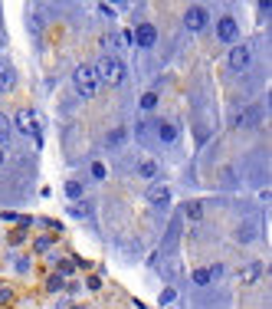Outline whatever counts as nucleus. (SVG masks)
Returning <instances> with one entry per match:
<instances>
[{"label": "nucleus", "mask_w": 272, "mask_h": 309, "mask_svg": "<svg viewBox=\"0 0 272 309\" xmlns=\"http://www.w3.org/2000/svg\"><path fill=\"white\" fill-rule=\"evenodd\" d=\"M49 244H53L49 237H39V240H36V250H49Z\"/></svg>", "instance_id": "obj_22"}, {"label": "nucleus", "mask_w": 272, "mask_h": 309, "mask_svg": "<svg viewBox=\"0 0 272 309\" xmlns=\"http://www.w3.org/2000/svg\"><path fill=\"white\" fill-rule=\"evenodd\" d=\"M246 66H249V49H246V46L240 43V46H233V49H230V69L243 72Z\"/></svg>", "instance_id": "obj_6"}, {"label": "nucleus", "mask_w": 272, "mask_h": 309, "mask_svg": "<svg viewBox=\"0 0 272 309\" xmlns=\"http://www.w3.org/2000/svg\"><path fill=\"white\" fill-rule=\"evenodd\" d=\"M92 69H95V79L105 82V86H118V82L125 79V66H122V59H118V56H112V53H105L99 63L92 66Z\"/></svg>", "instance_id": "obj_1"}, {"label": "nucleus", "mask_w": 272, "mask_h": 309, "mask_svg": "<svg viewBox=\"0 0 272 309\" xmlns=\"http://www.w3.org/2000/svg\"><path fill=\"white\" fill-rule=\"evenodd\" d=\"M99 10H102V13H105V16H109V20H112V16H115V7H109V3H102Z\"/></svg>", "instance_id": "obj_23"}, {"label": "nucleus", "mask_w": 272, "mask_h": 309, "mask_svg": "<svg viewBox=\"0 0 272 309\" xmlns=\"http://www.w3.org/2000/svg\"><path fill=\"white\" fill-rule=\"evenodd\" d=\"M23 237H26V230H13V234H10V244H20Z\"/></svg>", "instance_id": "obj_21"}, {"label": "nucleus", "mask_w": 272, "mask_h": 309, "mask_svg": "<svg viewBox=\"0 0 272 309\" xmlns=\"http://www.w3.org/2000/svg\"><path fill=\"white\" fill-rule=\"evenodd\" d=\"M210 23V16H207V10L203 7H187V13H184V26L187 30H203V26Z\"/></svg>", "instance_id": "obj_4"}, {"label": "nucleus", "mask_w": 272, "mask_h": 309, "mask_svg": "<svg viewBox=\"0 0 272 309\" xmlns=\"http://www.w3.org/2000/svg\"><path fill=\"white\" fill-rule=\"evenodd\" d=\"M0 165H3V145H0Z\"/></svg>", "instance_id": "obj_25"}, {"label": "nucleus", "mask_w": 272, "mask_h": 309, "mask_svg": "<svg viewBox=\"0 0 272 309\" xmlns=\"http://www.w3.org/2000/svg\"><path fill=\"white\" fill-rule=\"evenodd\" d=\"M217 36H220V43H236L240 40V23H236V16H220L217 20Z\"/></svg>", "instance_id": "obj_3"}, {"label": "nucleus", "mask_w": 272, "mask_h": 309, "mask_svg": "<svg viewBox=\"0 0 272 309\" xmlns=\"http://www.w3.org/2000/svg\"><path fill=\"white\" fill-rule=\"evenodd\" d=\"M174 300H177V293H174V290H164V293H161V303H174Z\"/></svg>", "instance_id": "obj_20"}, {"label": "nucleus", "mask_w": 272, "mask_h": 309, "mask_svg": "<svg viewBox=\"0 0 272 309\" xmlns=\"http://www.w3.org/2000/svg\"><path fill=\"white\" fill-rule=\"evenodd\" d=\"M16 128H20L23 135H36V115H33L30 109L16 112Z\"/></svg>", "instance_id": "obj_7"}, {"label": "nucleus", "mask_w": 272, "mask_h": 309, "mask_svg": "<svg viewBox=\"0 0 272 309\" xmlns=\"http://www.w3.org/2000/svg\"><path fill=\"white\" fill-rule=\"evenodd\" d=\"M13 303V290L10 286H0V306H10Z\"/></svg>", "instance_id": "obj_14"}, {"label": "nucleus", "mask_w": 272, "mask_h": 309, "mask_svg": "<svg viewBox=\"0 0 272 309\" xmlns=\"http://www.w3.org/2000/svg\"><path fill=\"white\" fill-rule=\"evenodd\" d=\"M72 82H76V89H79L82 99H92V95L99 92V79H95L92 66H79V69L72 72Z\"/></svg>", "instance_id": "obj_2"}, {"label": "nucleus", "mask_w": 272, "mask_h": 309, "mask_svg": "<svg viewBox=\"0 0 272 309\" xmlns=\"http://www.w3.org/2000/svg\"><path fill=\"white\" fill-rule=\"evenodd\" d=\"M49 290H53V293H56V290H62V286H66V283H62V273H56V277H49Z\"/></svg>", "instance_id": "obj_17"}, {"label": "nucleus", "mask_w": 272, "mask_h": 309, "mask_svg": "<svg viewBox=\"0 0 272 309\" xmlns=\"http://www.w3.org/2000/svg\"><path fill=\"white\" fill-rule=\"evenodd\" d=\"M138 171H141V178H148V181H151V178H157V165H154V161H141Z\"/></svg>", "instance_id": "obj_11"}, {"label": "nucleus", "mask_w": 272, "mask_h": 309, "mask_svg": "<svg viewBox=\"0 0 272 309\" xmlns=\"http://www.w3.org/2000/svg\"><path fill=\"white\" fill-rule=\"evenodd\" d=\"M180 135V128L174 125V122H157V138H164V142H174Z\"/></svg>", "instance_id": "obj_9"}, {"label": "nucleus", "mask_w": 272, "mask_h": 309, "mask_svg": "<svg viewBox=\"0 0 272 309\" xmlns=\"http://www.w3.org/2000/svg\"><path fill=\"white\" fill-rule=\"evenodd\" d=\"M132 40L138 43V46H144V49H148V46H154V43H157V30H154L151 23H141L138 30L132 33Z\"/></svg>", "instance_id": "obj_5"}, {"label": "nucleus", "mask_w": 272, "mask_h": 309, "mask_svg": "<svg viewBox=\"0 0 272 309\" xmlns=\"http://www.w3.org/2000/svg\"><path fill=\"white\" fill-rule=\"evenodd\" d=\"M200 214H203L200 201H190V204H187V217H194V221H197V217H200Z\"/></svg>", "instance_id": "obj_15"}, {"label": "nucleus", "mask_w": 272, "mask_h": 309, "mask_svg": "<svg viewBox=\"0 0 272 309\" xmlns=\"http://www.w3.org/2000/svg\"><path fill=\"white\" fill-rule=\"evenodd\" d=\"M148 201H151L154 207H164L167 201H171V191H167V188H151V191H148Z\"/></svg>", "instance_id": "obj_10"}, {"label": "nucleus", "mask_w": 272, "mask_h": 309, "mask_svg": "<svg viewBox=\"0 0 272 309\" xmlns=\"http://www.w3.org/2000/svg\"><path fill=\"white\" fill-rule=\"evenodd\" d=\"M7 138H10V119L0 112V145H7Z\"/></svg>", "instance_id": "obj_12"}, {"label": "nucleus", "mask_w": 272, "mask_h": 309, "mask_svg": "<svg viewBox=\"0 0 272 309\" xmlns=\"http://www.w3.org/2000/svg\"><path fill=\"white\" fill-rule=\"evenodd\" d=\"M210 277H213L210 270H197V273H194V283H197V286H207V283H210Z\"/></svg>", "instance_id": "obj_13"}, {"label": "nucleus", "mask_w": 272, "mask_h": 309, "mask_svg": "<svg viewBox=\"0 0 272 309\" xmlns=\"http://www.w3.org/2000/svg\"><path fill=\"white\" fill-rule=\"evenodd\" d=\"M154 105H157V95L154 92H148L144 99H141V109H154Z\"/></svg>", "instance_id": "obj_18"}, {"label": "nucleus", "mask_w": 272, "mask_h": 309, "mask_svg": "<svg viewBox=\"0 0 272 309\" xmlns=\"http://www.w3.org/2000/svg\"><path fill=\"white\" fill-rule=\"evenodd\" d=\"M122 138H125V132H122V128H118V132H112V138H109V142H112V145H118V142H122Z\"/></svg>", "instance_id": "obj_24"}, {"label": "nucleus", "mask_w": 272, "mask_h": 309, "mask_svg": "<svg viewBox=\"0 0 272 309\" xmlns=\"http://www.w3.org/2000/svg\"><path fill=\"white\" fill-rule=\"evenodd\" d=\"M0 46H3V40H0Z\"/></svg>", "instance_id": "obj_27"}, {"label": "nucleus", "mask_w": 272, "mask_h": 309, "mask_svg": "<svg viewBox=\"0 0 272 309\" xmlns=\"http://www.w3.org/2000/svg\"><path fill=\"white\" fill-rule=\"evenodd\" d=\"M92 175L99 178V181H105V178H109V175H105V165H102V161H95V165H92Z\"/></svg>", "instance_id": "obj_19"}, {"label": "nucleus", "mask_w": 272, "mask_h": 309, "mask_svg": "<svg viewBox=\"0 0 272 309\" xmlns=\"http://www.w3.org/2000/svg\"><path fill=\"white\" fill-rule=\"evenodd\" d=\"M76 309H86V306H76Z\"/></svg>", "instance_id": "obj_26"}, {"label": "nucleus", "mask_w": 272, "mask_h": 309, "mask_svg": "<svg viewBox=\"0 0 272 309\" xmlns=\"http://www.w3.org/2000/svg\"><path fill=\"white\" fill-rule=\"evenodd\" d=\"M66 194H69V198L76 201L79 194H82V184H79V181H69V184H66Z\"/></svg>", "instance_id": "obj_16"}, {"label": "nucleus", "mask_w": 272, "mask_h": 309, "mask_svg": "<svg viewBox=\"0 0 272 309\" xmlns=\"http://www.w3.org/2000/svg\"><path fill=\"white\" fill-rule=\"evenodd\" d=\"M13 86H16V72L7 63H0V92H10Z\"/></svg>", "instance_id": "obj_8"}]
</instances>
